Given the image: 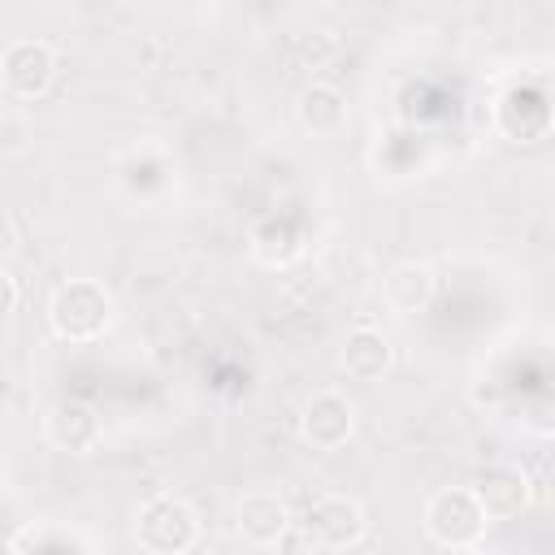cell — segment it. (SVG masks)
Listing matches in <instances>:
<instances>
[{
  "label": "cell",
  "instance_id": "cell-1",
  "mask_svg": "<svg viewBox=\"0 0 555 555\" xmlns=\"http://www.w3.org/2000/svg\"><path fill=\"white\" fill-rule=\"evenodd\" d=\"M113 321V295L95 278H69L48 299V330L61 343H95Z\"/></svg>",
  "mask_w": 555,
  "mask_h": 555
},
{
  "label": "cell",
  "instance_id": "cell-2",
  "mask_svg": "<svg viewBox=\"0 0 555 555\" xmlns=\"http://www.w3.org/2000/svg\"><path fill=\"white\" fill-rule=\"evenodd\" d=\"M421 525H425V538L442 551H468L486 538V512L481 503L473 499L468 486H447V490H434L425 499V512H421Z\"/></svg>",
  "mask_w": 555,
  "mask_h": 555
},
{
  "label": "cell",
  "instance_id": "cell-3",
  "mask_svg": "<svg viewBox=\"0 0 555 555\" xmlns=\"http://www.w3.org/2000/svg\"><path fill=\"white\" fill-rule=\"evenodd\" d=\"M134 542L147 555H186L199 542V516L178 494H152L134 512Z\"/></svg>",
  "mask_w": 555,
  "mask_h": 555
},
{
  "label": "cell",
  "instance_id": "cell-4",
  "mask_svg": "<svg viewBox=\"0 0 555 555\" xmlns=\"http://www.w3.org/2000/svg\"><path fill=\"white\" fill-rule=\"evenodd\" d=\"M0 82L17 100H43L56 82V52L43 39H13L0 48Z\"/></svg>",
  "mask_w": 555,
  "mask_h": 555
},
{
  "label": "cell",
  "instance_id": "cell-5",
  "mask_svg": "<svg viewBox=\"0 0 555 555\" xmlns=\"http://www.w3.org/2000/svg\"><path fill=\"white\" fill-rule=\"evenodd\" d=\"M356 434V403L343 390H317L299 408V438L308 451H343Z\"/></svg>",
  "mask_w": 555,
  "mask_h": 555
},
{
  "label": "cell",
  "instance_id": "cell-6",
  "mask_svg": "<svg viewBox=\"0 0 555 555\" xmlns=\"http://www.w3.org/2000/svg\"><path fill=\"white\" fill-rule=\"evenodd\" d=\"M304 533L321 551H347L369 533V516L351 494H321L304 516Z\"/></svg>",
  "mask_w": 555,
  "mask_h": 555
},
{
  "label": "cell",
  "instance_id": "cell-7",
  "mask_svg": "<svg viewBox=\"0 0 555 555\" xmlns=\"http://www.w3.org/2000/svg\"><path fill=\"white\" fill-rule=\"evenodd\" d=\"M468 490L481 503L490 525L494 520H520L529 512V503H533V481H529V473L520 464H490V468L477 473V481Z\"/></svg>",
  "mask_w": 555,
  "mask_h": 555
},
{
  "label": "cell",
  "instance_id": "cell-8",
  "mask_svg": "<svg viewBox=\"0 0 555 555\" xmlns=\"http://www.w3.org/2000/svg\"><path fill=\"white\" fill-rule=\"evenodd\" d=\"M291 525H295V516H291L286 499L273 494V490H251L234 507V529H238V538L247 546H278V542H286Z\"/></svg>",
  "mask_w": 555,
  "mask_h": 555
},
{
  "label": "cell",
  "instance_id": "cell-9",
  "mask_svg": "<svg viewBox=\"0 0 555 555\" xmlns=\"http://www.w3.org/2000/svg\"><path fill=\"white\" fill-rule=\"evenodd\" d=\"M43 434H48V442L56 451H69V455H91L104 442V425H100L95 408H87L78 399L52 403L48 416H43Z\"/></svg>",
  "mask_w": 555,
  "mask_h": 555
},
{
  "label": "cell",
  "instance_id": "cell-10",
  "mask_svg": "<svg viewBox=\"0 0 555 555\" xmlns=\"http://www.w3.org/2000/svg\"><path fill=\"white\" fill-rule=\"evenodd\" d=\"M338 364H343V373H347L351 382H377V377L390 373V364H395V347H390V338H386L382 330L360 325V330H351V334L343 338Z\"/></svg>",
  "mask_w": 555,
  "mask_h": 555
},
{
  "label": "cell",
  "instance_id": "cell-11",
  "mask_svg": "<svg viewBox=\"0 0 555 555\" xmlns=\"http://www.w3.org/2000/svg\"><path fill=\"white\" fill-rule=\"evenodd\" d=\"M295 121L312 134V139H330L347 126V95L334 82H308L295 100Z\"/></svg>",
  "mask_w": 555,
  "mask_h": 555
},
{
  "label": "cell",
  "instance_id": "cell-12",
  "mask_svg": "<svg viewBox=\"0 0 555 555\" xmlns=\"http://www.w3.org/2000/svg\"><path fill=\"white\" fill-rule=\"evenodd\" d=\"M247 251H251V260L256 264H264V269H286L299 251H304V234L291 225V217H260L256 225H251V234H247Z\"/></svg>",
  "mask_w": 555,
  "mask_h": 555
},
{
  "label": "cell",
  "instance_id": "cell-13",
  "mask_svg": "<svg viewBox=\"0 0 555 555\" xmlns=\"http://www.w3.org/2000/svg\"><path fill=\"white\" fill-rule=\"evenodd\" d=\"M382 295H386V304H390L395 312H403V317H408V312H425L429 299H434V269L421 264V260H399V264L386 273Z\"/></svg>",
  "mask_w": 555,
  "mask_h": 555
},
{
  "label": "cell",
  "instance_id": "cell-14",
  "mask_svg": "<svg viewBox=\"0 0 555 555\" xmlns=\"http://www.w3.org/2000/svg\"><path fill=\"white\" fill-rule=\"evenodd\" d=\"M52 546H61V551H69V546L87 551L91 542L78 538V533H69V529H52V525H22L9 538V551H52Z\"/></svg>",
  "mask_w": 555,
  "mask_h": 555
},
{
  "label": "cell",
  "instance_id": "cell-15",
  "mask_svg": "<svg viewBox=\"0 0 555 555\" xmlns=\"http://www.w3.org/2000/svg\"><path fill=\"white\" fill-rule=\"evenodd\" d=\"M30 139H35V130L26 117H13V113L0 117V156H22L30 147Z\"/></svg>",
  "mask_w": 555,
  "mask_h": 555
},
{
  "label": "cell",
  "instance_id": "cell-16",
  "mask_svg": "<svg viewBox=\"0 0 555 555\" xmlns=\"http://www.w3.org/2000/svg\"><path fill=\"white\" fill-rule=\"evenodd\" d=\"M17 299H22V291H17V282H13V278H9L4 269H0V321H4V317H9L13 308H17Z\"/></svg>",
  "mask_w": 555,
  "mask_h": 555
},
{
  "label": "cell",
  "instance_id": "cell-17",
  "mask_svg": "<svg viewBox=\"0 0 555 555\" xmlns=\"http://www.w3.org/2000/svg\"><path fill=\"white\" fill-rule=\"evenodd\" d=\"M551 403L546 399H533V408H529V416H525V425L533 429V434H551Z\"/></svg>",
  "mask_w": 555,
  "mask_h": 555
}]
</instances>
